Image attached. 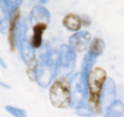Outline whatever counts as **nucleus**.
Here are the masks:
<instances>
[{"label":"nucleus","instance_id":"f257e3e1","mask_svg":"<svg viewBox=\"0 0 124 117\" xmlns=\"http://www.w3.org/2000/svg\"><path fill=\"white\" fill-rule=\"evenodd\" d=\"M107 80V73L102 68H94L89 73L87 78V91L89 95V104L90 107L100 112L101 109V96L104 84Z\"/></svg>","mask_w":124,"mask_h":117},{"label":"nucleus","instance_id":"f03ea898","mask_svg":"<svg viewBox=\"0 0 124 117\" xmlns=\"http://www.w3.org/2000/svg\"><path fill=\"white\" fill-rule=\"evenodd\" d=\"M49 99L52 105L57 108H67L72 105L70 81L65 77L55 80L49 89Z\"/></svg>","mask_w":124,"mask_h":117},{"label":"nucleus","instance_id":"7ed1b4c3","mask_svg":"<svg viewBox=\"0 0 124 117\" xmlns=\"http://www.w3.org/2000/svg\"><path fill=\"white\" fill-rule=\"evenodd\" d=\"M72 105L74 107H78L79 105L85 103L86 94H87V84L83 81L80 73H76L72 76L70 80Z\"/></svg>","mask_w":124,"mask_h":117},{"label":"nucleus","instance_id":"20e7f679","mask_svg":"<svg viewBox=\"0 0 124 117\" xmlns=\"http://www.w3.org/2000/svg\"><path fill=\"white\" fill-rule=\"evenodd\" d=\"M59 54V66L58 70L66 71L67 73L72 72L75 68L76 64V52L67 44H63L60 46L58 50Z\"/></svg>","mask_w":124,"mask_h":117},{"label":"nucleus","instance_id":"39448f33","mask_svg":"<svg viewBox=\"0 0 124 117\" xmlns=\"http://www.w3.org/2000/svg\"><path fill=\"white\" fill-rule=\"evenodd\" d=\"M91 40V34L84 30V31H78L75 34H73L69 38V46L74 50L78 52H82L86 49Z\"/></svg>","mask_w":124,"mask_h":117},{"label":"nucleus","instance_id":"423d86ee","mask_svg":"<svg viewBox=\"0 0 124 117\" xmlns=\"http://www.w3.org/2000/svg\"><path fill=\"white\" fill-rule=\"evenodd\" d=\"M116 97V86L112 78H107L103 91H102V96H101V109L102 108H108L114 101Z\"/></svg>","mask_w":124,"mask_h":117},{"label":"nucleus","instance_id":"0eeeda50","mask_svg":"<svg viewBox=\"0 0 124 117\" xmlns=\"http://www.w3.org/2000/svg\"><path fill=\"white\" fill-rule=\"evenodd\" d=\"M20 18V10L18 7L15 8L10 16L9 27H8V43L10 45L11 51H15L16 49V28Z\"/></svg>","mask_w":124,"mask_h":117},{"label":"nucleus","instance_id":"6e6552de","mask_svg":"<svg viewBox=\"0 0 124 117\" xmlns=\"http://www.w3.org/2000/svg\"><path fill=\"white\" fill-rule=\"evenodd\" d=\"M47 27V23L37 22L33 26V34L30 38L29 44L33 48H39L43 43V34Z\"/></svg>","mask_w":124,"mask_h":117},{"label":"nucleus","instance_id":"1a4fd4ad","mask_svg":"<svg viewBox=\"0 0 124 117\" xmlns=\"http://www.w3.org/2000/svg\"><path fill=\"white\" fill-rule=\"evenodd\" d=\"M62 23H63V26L66 29H68L69 31L78 32V30L81 27L82 20L78 15H77L75 14H68L64 16Z\"/></svg>","mask_w":124,"mask_h":117},{"label":"nucleus","instance_id":"9d476101","mask_svg":"<svg viewBox=\"0 0 124 117\" xmlns=\"http://www.w3.org/2000/svg\"><path fill=\"white\" fill-rule=\"evenodd\" d=\"M95 63V58L93 56H91L89 53L85 54V56L83 57V61L81 64V77L83 79V81L87 84V78L89 75V73L91 72V70L93 69V65Z\"/></svg>","mask_w":124,"mask_h":117},{"label":"nucleus","instance_id":"9b49d317","mask_svg":"<svg viewBox=\"0 0 124 117\" xmlns=\"http://www.w3.org/2000/svg\"><path fill=\"white\" fill-rule=\"evenodd\" d=\"M105 117H124V104L121 101L115 100L108 108Z\"/></svg>","mask_w":124,"mask_h":117},{"label":"nucleus","instance_id":"f8f14e48","mask_svg":"<svg viewBox=\"0 0 124 117\" xmlns=\"http://www.w3.org/2000/svg\"><path fill=\"white\" fill-rule=\"evenodd\" d=\"M32 18L36 19L37 22L48 23L50 21L49 12L43 6H36L32 11Z\"/></svg>","mask_w":124,"mask_h":117},{"label":"nucleus","instance_id":"ddd939ff","mask_svg":"<svg viewBox=\"0 0 124 117\" xmlns=\"http://www.w3.org/2000/svg\"><path fill=\"white\" fill-rule=\"evenodd\" d=\"M104 49H105V42L100 38H95L93 39V41L89 45L88 53L94 58H96L104 52Z\"/></svg>","mask_w":124,"mask_h":117},{"label":"nucleus","instance_id":"4468645a","mask_svg":"<svg viewBox=\"0 0 124 117\" xmlns=\"http://www.w3.org/2000/svg\"><path fill=\"white\" fill-rule=\"evenodd\" d=\"M37 73H38V62L34 55L27 60V74L31 80H36Z\"/></svg>","mask_w":124,"mask_h":117},{"label":"nucleus","instance_id":"2eb2a0df","mask_svg":"<svg viewBox=\"0 0 124 117\" xmlns=\"http://www.w3.org/2000/svg\"><path fill=\"white\" fill-rule=\"evenodd\" d=\"M78 115L81 117H93V109L90 106H86L85 103L79 105L76 108Z\"/></svg>","mask_w":124,"mask_h":117},{"label":"nucleus","instance_id":"dca6fc26","mask_svg":"<svg viewBox=\"0 0 124 117\" xmlns=\"http://www.w3.org/2000/svg\"><path fill=\"white\" fill-rule=\"evenodd\" d=\"M6 110L9 113H11L13 116H15V117H26V111L24 109L19 108V107L7 105L6 106Z\"/></svg>","mask_w":124,"mask_h":117}]
</instances>
